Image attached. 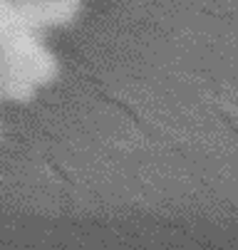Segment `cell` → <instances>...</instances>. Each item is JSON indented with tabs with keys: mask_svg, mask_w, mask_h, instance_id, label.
<instances>
[{
	"mask_svg": "<svg viewBox=\"0 0 238 250\" xmlns=\"http://www.w3.org/2000/svg\"><path fill=\"white\" fill-rule=\"evenodd\" d=\"M0 67L5 75V99L10 102H30L60 72L55 55L22 22L10 0H0Z\"/></svg>",
	"mask_w": 238,
	"mask_h": 250,
	"instance_id": "1",
	"label": "cell"
}]
</instances>
